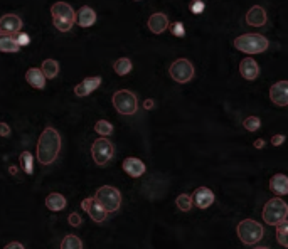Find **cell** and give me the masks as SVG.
I'll return each instance as SVG.
<instances>
[{"label": "cell", "instance_id": "obj_1", "mask_svg": "<svg viewBox=\"0 0 288 249\" xmlns=\"http://www.w3.org/2000/svg\"><path fill=\"white\" fill-rule=\"evenodd\" d=\"M61 152V137L56 128L47 126L38 142V160L41 165H51Z\"/></svg>", "mask_w": 288, "mask_h": 249}, {"label": "cell", "instance_id": "obj_2", "mask_svg": "<svg viewBox=\"0 0 288 249\" xmlns=\"http://www.w3.org/2000/svg\"><path fill=\"white\" fill-rule=\"evenodd\" d=\"M51 15H52V24L57 31L68 32L73 29V24L76 22V14L73 7L66 2H56L51 7Z\"/></svg>", "mask_w": 288, "mask_h": 249}, {"label": "cell", "instance_id": "obj_3", "mask_svg": "<svg viewBox=\"0 0 288 249\" xmlns=\"http://www.w3.org/2000/svg\"><path fill=\"white\" fill-rule=\"evenodd\" d=\"M263 222L270 224V226H278L280 222L287 220L288 217V204L282 201L280 197L270 199L263 207Z\"/></svg>", "mask_w": 288, "mask_h": 249}, {"label": "cell", "instance_id": "obj_4", "mask_svg": "<svg viewBox=\"0 0 288 249\" xmlns=\"http://www.w3.org/2000/svg\"><path fill=\"white\" fill-rule=\"evenodd\" d=\"M268 39L261 34H241L234 39V47L246 54H260L268 49Z\"/></svg>", "mask_w": 288, "mask_h": 249}, {"label": "cell", "instance_id": "obj_5", "mask_svg": "<svg viewBox=\"0 0 288 249\" xmlns=\"http://www.w3.org/2000/svg\"><path fill=\"white\" fill-rule=\"evenodd\" d=\"M238 236H240V239L243 241L245 244H256L258 241L263 239V236H265V229H263V226L260 222H256V220L253 219H245L241 220L240 224H238Z\"/></svg>", "mask_w": 288, "mask_h": 249}, {"label": "cell", "instance_id": "obj_6", "mask_svg": "<svg viewBox=\"0 0 288 249\" xmlns=\"http://www.w3.org/2000/svg\"><path fill=\"white\" fill-rule=\"evenodd\" d=\"M98 202L101 204V207L106 212H117L122 206V194L117 187L112 185H103L96 190V195H94Z\"/></svg>", "mask_w": 288, "mask_h": 249}, {"label": "cell", "instance_id": "obj_7", "mask_svg": "<svg viewBox=\"0 0 288 249\" xmlns=\"http://www.w3.org/2000/svg\"><path fill=\"white\" fill-rule=\"evenodd\" d=\"M113 106L120 115H135L138 109L137 96L128 89H120L113 95Z\"/></svg>", "mask_w": 288, "mask_h": 249}, {"label": "cell", "instance_id": "obj_8", "mask_svg": "<svg viewBox=\"0 0 288 249\" xmlns=\"http://www.w3.org/2000/svg\"><path fill=\"white\" fill-rule=\"evenodd\" d=\"M194 66L189 59H177L170 64V69H168V74L177 83H189V81L194 77Z\"/></svg>", "mask_w": 288, "mask_h": 249}, {"label": "cell", "instance_id": "obj_9", "mask_svg": "<svg viewBox=\"0 0 288 249\" xmlns=\"http://www.w3.org/2000/svg\"><path fill=\"white\" fill-rule=\"evenodd\" d=\"M115 153V148L112 145V142H108L106 138H98L94 140V143L91 145V155L93 160L98 165H106L110 160H112Z\"/></svg>", "mask_w": 288, "mask_h": 249}, {"label": "cell", "instance_id": "obj_10", "mask_svg": "<svg viewBox=\"0 0 288 249\" xmlns=\"http://www.w3.org/2000/svg\"><path fill=\"white\" fill-rule=\"evenodd\" d=\"M22 29V20L15 14H5L0 17V34L12 36Z\"/></svg>", "mask_w": 288, "mask_h": 249}, {"label": "cell", "instance_id": "obj_11", "mask_svg": "<svg viewBox=\"0 0 288 249\" xmlns=\"http://www.w3.org/2000/svg\"><path fill=\"white\" fill-rule=\"evenodd\" d=\"M81 207L88 212L89 217H91L94 222H103V220L106 219V215H108V212L101 207V204L96 201L94 197H88L84 199L83 202H81Z\"/></svg>", "mask_w": 288, "mask_h": 249}, {"label": "cell", "instance_id": "obj_12", "mask_svg": "<svg viewBox=\"0 0 288 249\" xmlns=\"http://www.w3.org/2000/svg\"><path fill=\"white\" fill-rule=\"evenodd\" d=\"M270 100L277 106H288V81H278L270 88Z\"/></svg>", "mask_w": 288, "mask_h": 249}, {"label": "cell", "instance_id": "obj_13", "mask_svg": "<svg viewBox=\"0 0 288 249\" xmlns=\"http://www.w3.org/2000/svg\"><path fill=\"white\" fill-rule=\"evenodd\" d=\"M192 202L196 204L199 209H207L209 206H212L214 202V192L207 187H199L192 194Z\"/></svg>", "mask_w": 288, "mask_h": 249}, {"label": "cell", "instance_id": "obj_14", "mask_svg": "<svg viewBox=\"0 0 288 249\" xmlns=\"http://www.w3.org/2000/svg\"><path fill=\"white\" fill-rule=\"evenodd\" d=\"M101 84V77L100 76H94V77H86L84 81H81L80 84H76L75 88V93L76 96H88L89 93H93L94 89H98Z\"/></svg>", "mask_w": 288, "mask_h": 249}, {"label": "cell", "instance_id": "obj_15", "mask_svg": "<svg viewBox=\"0 0 288 249\" xmlns=\"http://www.w3.org/2000/svg\"><path fill=\"white\" fill-rule=\"evenodd\" d=\"M240 72H241V76L245 77V79L253 81V79H256L258 74H260V66H258V63L254 59L246 58V59L241 61Z\"/></svg>", "mask_w": 288, "mask_h": 249}, {"label": "cell", "instance_id": "obj_16", "mask_svg": "<svg viewBox=\"0 0 288 249\" xmlns=\"http://www.w3.org/2000/svg\"><path fill=\"white\" fill-rule=\"evenodd\" d=\"M246 22L253 27H261L266 24V12L260 5H253L246 14Z\"/></svg>", "mask_w": 288, "mask_h": 249}, {"label": "cell", "instance_id": "obj_17", "mask_svg": "<svg viewBox=\"0 0 288 249\" xmlns=\"http://www.w3.org/2000/svg\"><path fill=\"white\" fill-rule=\"evenodd\" d=\"M123 170H125L130 177H140V175L145 174V163L133 157L125 158V160H123Z\"/></svg>", "mask_w": 288, "mask_h": 249}, {"label": "cell", "instance_id": "obj_18", "mask_svg": "<svg viewBox=\"0 0 288 249\" xmlns=\"http://www.w3.org/2000/svg\"><path fill=\"white\" fill-rule=\"evenodd\" d=\"M168 27V19L165 14L162 12H157V14H152L149 19V29L154 32V34H162Z\"/></svg>", "mask_w": 288, "mask_h": 249}, {"label": "cell", "instance_id": "obj_19", "mask_svg": "<svg viewBox=\"0 0 288 249\" xmlns=\"http://www.w3.org/2000/svg\"><path fill=\"white\" fill-rule=\"evenodd\" d=\"M270 189L277 195H288V177L283 174H277L270 178Z\"/></svg>", "mask_w": 288, "mask_h": 249}, {"label": "cell", "instance_id": "obj_20", "mask_svg": "<svg viewBox=\"0 0 288 249\" xmlns=\"http://www.w3.org/2000/svg\"><path fill=\"white\" fill-rule=\"evenodd\" d=\"M26 79L27 83L31 84L32 88L36 89H44L46 88V76L42 74V71L38 68H31L29 71L26 72Z\"/></svg>", "mask_w": 288, "mask_h": 249}, {"label": "cell", "instance_id": "obj_21", "mask_svg": "<svg viewBox=\"0 0 288 249\" xmlns=\"http://www.w3.org/2000/svg\"><path fill=\"white\" fill-rule=\"evenodd\" d=\"M76 22L80 24L81 27H91L93 24L96 22V14H94V10L91 9V7L84 5V7H81V9L78 10Z\"/></svg>", "mask_w": 288, "mask_h": 249}, {"label": "cell", "instance_id": "obj_22", "mask_svg": "<svg viewBox=\"0 0 288 249\" xmlns=\"http://www.w3.org/2000/svg\"><path fill=\"white\" fill-rule=\"evenodd\" d=\"M66 204H68V201H66V197L63 194H59V192H52V194H49L46 197V207L52 212L63 211Z\"/></svg>", "mask_w": 288, "mask_h": 249}, {"label": "cell", "instance_id": "obj_23", "mask_svg": "<svg viewBox=\"0 0 288 249\" xmlns=\"http://www.w3.org/2000/svg\"><path fill=\"white\" fill-rule=\"evenodd\" d=\"M20 47L15 37L0 34V52H19Z\"/></svg>", "mask_w": 288, "mask_h": 249}, {"label": "cell", "instance_id": "obj_24", "mask_svg": "<svg viewBox=\"0 0 288 249\" xmlns=\"http://www.w3.org/2000/svg\"><path fill=\"white\" fill-rule=\"evenodd\" d=\"M42 74L46 76V79H54L59 72V64H57L56 59H46L42 63V68H41Z\"/></svg>", "mask_w": 288, "mask_h": 249}, {"label": "cell", "instance_id": "obj_25", "mask_svg": "<svg viewBox=\"0 0 288 249\" xmlns=\"http://www.w3.org/2000/svg\"><path fill=\"white\" fill-rule=\"evenodd\" d=\"M113 69L118 76H126L131 71V61L128 58H120L115 61Z\"/></svg>", "mask_w": 288, "mask_h": 249}, {"label": "cell", "instance_id": "obj_26", "mask_svg": "<svg viewBox=\"0 0 288 249\" xmlns=\"http://www.w3.org/2000/svg\"><path fill=\"white\" fill-rule=\"evenodd\" d=\"M61 249H83V243H81V239L78 236L68 234L61 241Z\"/></svg>", "mask_w": 288, "mask_h": 249}, {"label": "cell", "instance_id": "obj_27", "mask_svg": "<svg viewBox=\"0 0 288 249\" xmlns=\"http://www.w3.org/2000/svg\"><path fill=\"white\" fill-rule=\"evenodd\" d=\"M20 167L27 175L34 174V157H32L29 152H22L20 153Z\"/></svg>", "mask_w": 288, "mask_h": 249}, {"label": "cell", "instance_id": "obj_28", "mask_svg": "<svg viewBox=\"0 0 288 249\" xmlns=\"http://www.w3.org/2000/svg\"><path fill=\"white\" fill-rule=\"evenodd\" d=\"M277 241L283 248H288V220H283L277 226Z\"/></svg>", "mask_w": 288, "mask_h": 249}, {"label": "cell", "instance_id": "obj_29", "mask_svg": "<svg viewBox=\"0 0 288 249\" xmlns=\"http://www.w3.org/2000/svg\"><path fill=\"white\" fill-rule=\"evenodd\" d=\"M175 204L182 212H189L192 209V206H194V202H192V195H189V194H180L179 197L175 199Z\"/></svg>", "mask_w": 288, "mask_h": 249}, {"label": "cell", "instance_id": "obj_30", "mask_svg": "<svg viewBox=\"0 0 288 249\" xmlns=\"http://www.w3.org/2000/svg\"><path fill=\"white\" fill-rule=\"evenodd\" d=\"M94 130H96V133L103 135V137H108V135L113 133V125L106 120H100V121H96V125H94Z\"/></svg>", "mask_w": 288, "mask_h": 249}, {"label": "cell", "instance_id": "obj_31", "mask_svg": "<svg viewBox=\"0 0 288 249\" xmlns=\"http://www.w3.org/2000/svg\"><path fill=\"white\" fill-rule=\"evenodd\" d=\"M243 126H245L248 132H256L261 126V120L258 116H248L245 121H243Z\"/></svg>", "mask_w": 288, "mask_h": 249}, {"label": "cell", "instance_id": "obj_32", "mask_svg": "<svg viewBox=\"0 0 288 249\" xmlns=\"http://www.w3.org/2000/svg\"><path fill=\"white\" fill-rule=\"evenodd\" d=\"M170 31L175 37H184V36H186V27H184L182 22H174L170 26Z\"/></svg>", "mask_w": 288, "mask_h": 249}, {"label": "cell", "instance_id": "obj_33", "mask_svg": "<svg viewBox=\"0 0 288 249\" xmlns=\"http://www.w3.org/2000/svg\"><path fill=\"white\" fill-rule=\"evenodd\" d=\"M206 9V3L203 0H192L191 2V12L192 14H203Z\"/></svg>", "mask_w": 288, "mask_h": 249}, {"label": "cell", "instance_id": "obj_34", "mask_svg": "<svg viewBox=\"0 0 288 249\" xmlns=\"http://www.w3.org/2000/svg\"><path fill=\"white\" fill-rule=\"evenodd\" d=\"M15 40H17L19 47H26V46H29V44H31V37H29L27 34H17Z\"/></svg>", "mask_w": 288, "mask_h": 249}, {"label": "cell", "instance_id": "obj_35", "mask_svg": "<svg viewBox=\"0 0 288 249\" xmlns=\"http://www.w3.org/2000/svg\"><path fill=\"white\" fill-rule=\"evenodd\" d=\"M81 222H83V219H81V215L78 214V212H73V214H69V224H71L73 227H78Z\"/></svg>", "mask_w": 288, "mask_h": 249}, {"label": "cell", "instance_id": "obj_36", "mask_svg": "<svg viewBox=\"0 0 288 249\" xmlns=\"http://www.w3.org/2000/svg\"><path fill=\"white\" fill-rule=\"evenodd\" d=\"M285 138H287L285 135H275V137L271 138V143H273L275 146H280L283 142H285Z\"/></svg>", "mask_w": 288, "mask_h": 249}, {"label": "cell", "instance_id": "obj_37", "mask_svg": "<svg viewBox=\"0 0 288 249\" xmlns=\"http://www.w3.org/2000/svg\"><path fill=\"white\" fill-rule=\"evenodd\" d=\"M10 135V126L7 123H0V137H9Z\"/></svg>", "mask_w": 288, "mask_h": 249}, {"label": "cell", "instance_id": "obj_38", "mask_svg": "<svg viewBox=\"0 0 288 249\" xmlns=\"http://www.w3.org/2000/svg\"><path fill=\"white\" fill-rule=\"evenodd\" d=\"M3 249H26V248H24L20 243H17V241H14V243H9V244H7V246L3 248Z\"/></svg>", "mask_w": 288, "mask_h": 249}, {"label": "cell", "instance_id": "obj_39", "mask_svg": "<svg viewBox=\"0 0 288 249\" xmlns=\"http://www.w3.org/2000/svg\"><path fill=\"white\" fill-rule=\"evenodd\" d=\"M154 106H155L154 100H145V103H143V108H145V109H152Z\"/></svg>", "mask_w": 288, "mask_h": 249}, {"label": "cell", "instance_id": "obj_40", "mask_svg": "<svg viewBox=\"0 0 288 249\" xmlns=\"http://www.w3.org/2000/svg\"><path fill=\"white\" fill-rule=\"evenodd\" d=\"M265 146V140L263 138H258L256 142H254V148H263Z\"/></svg>", "mask_w": 288, "mask_h": 249}, {"label": "cell", "instance_id": "obj_41", "mask_svg": "<svg viewBox=\"0 0 288 249\" xmlns=\"http://www.w3.org/2000/svg\"><path fill=\"white\" fill-rule=\"evenodd\" d=\"M9 172H10L12 175H15V174H17V169H15V167H10V169H9Z\"/></svg>", "mask_w": 288, "mask_h": 249}, {"label": "cell", "instance_id": "obj_42", "mask_svg": "<svg viewBox=\"0 0 288 249\" xmlns=\"http://www.w3.org/2000/svg\"><path fill=\"white\" fill-rule=\"evenodd\" d=\"M253 249H270V248H263V246H256V248H253Z\"/></svg>", "mask_w": 288, "mask_h": 249}]
</instances>
